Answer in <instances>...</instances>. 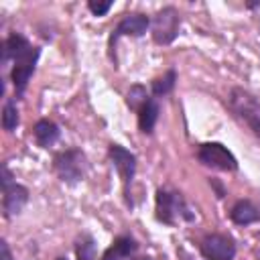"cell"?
I'll list each match as a JSON object with an SVG mask.
<instances>
[{
  "instance_id": "1",
  "label": "cell",
  "mask_w": 260,
  "mask_h": 260,
  "mask_svg": "<svg viewBox=\"0 0 260 260\" xmlns=\"http://www.w3.org/2000/svg\"><path fill=\"white\" fill-rule=\"evenodd\" d=\"M41 57V49L30 45L28 39H24L20 32H12L2 43V65L12 61L10 69V81L14 85L16 98H22L26 91V85L37 69V61Z\"/></svg>"
},
{
  "instance_id": "2",
  "label": "cell",
  "mask_w": 260,
  "mask_h": 260,
  "mask_svg": "<svg viewBox=\"0 0 260 260\" xmlns=\"http://www.w3.org/2000/svg\"><path fill=\"white\" fill-rule=\"evenodd\" d=\"M154 209H156V219L175 225L179 221H193L195 211L187 205L185 197L179 191H169V189H158L156 199H154Z\"/></svg>"
},
{
  "instance_id": "3",
  "label": "cell",
  "mask_w": 260,
  "mask_h": 260,
  "mask_svg": "<svg viewBox=\"0 0 260 260\" xmlns=\"http://www.w3.org/2000/svg\"><path fill=\"white\" fill-rule=\"evenodd\" d=\"M228 106L232 114L242 120L254 132V136L260 138V102L256 100V95L244 87H232L228 95Z\"/></svg>"
},
{
  "instance_id": "4",
  "label": "cell",
  "mask_w": 260,
  "mask_h": 260,
  "mask_svg": "<svg viewBox=\"0 0 260 260\" xmlns=\"http://www.w3.org/2000/svg\"><path fill=\"white\" fill-rule=\"evenodd\" d=\"M53 171L63 183L75 185L87 173V156L79 148H65L53 156Z\"/></svg>"
},
{
  "instance_id": "5",
  "label": "cell",
  "mask_w": 260,
  "mask_h": 260,
  "mask_svg": "<svg viewBox=\"0 0 260 260\" xmlns=\"http://www.w3.org/2000/svg\"><path fill=\"white\" fill-rule=\"evenodd\" d=\"M0 187H2V211H4V217L10 219L24 209L30 193L24 185L14 181V177L6 165L0 167Z\"/></svg>"
},
{
  "instance_id": "6",
  "label": "cell",
  "mask_w": 260,
  "mask_h": 260,
  "mask_svg": "<svg viewBox=\"0 0 260 260\" xmlns=\"http://www.w3.org/2000/svg\"><path fill=\"white\" fill-rule=\"evenodd\" d=\"M181 28V16L175 6H162L150 20L152 41L156 45H171Z\"/></svg>"
},
{
  "instance_id": "7",
  "label": "cell",
  "mask_w": 260,
  "mask_h": 260,
  "mask_svg": "<svg viewBox=\"0 0 260 260\" xmlns=\"http://www.w3.org/2000/svg\"><path fill=\"white\" fill-rule=\"evenodd\" d=\"M108 156H110L114 169L118 171V175H120V179H122L126 203L132 207L130 185H132V179H134V175H136V156H134L130 150H126L124 146H120V144H110V146H108Z\"/></svg>"
},
{
  "instance_id": "8",
  "label": "cell",
  "mask_w": 260,
  "mask_h": 260,
  "mask_svg": "<svg viewBox=\"0 0 260 260\" xmlns=\"http://www.w3.org/2000/svg\"><path fill=\"white\" fill-rule=\"evenodd\" d=\"M197 160L215 171H238L236 156L221 142H205L197 150Z\"/></svg>"
},
{
  "instance_id": "9",
  "label": "cell",
  "mask_w": 260,
  "mask_h": 260,
  "mask_svg": "<svg viewBox=\"0 0 260 260\" xmlns=\"http://www.w3.org/2000/svg\"><path fill=\"white\" fill-rule=\"evenodd\" d=\"M150 28V18L142 12H132V14H126L118 24L116 28L112 30L110 35V41H108V47H110V57L114 59V51H116V45L122 37H142L146 30Z\"/></svg>"
},
{
  "instance_id": "10",
  "label": "cell",
  "mask_w": 260,
  "mask_h": 260,
  "mask_svg": "<svg viewBox=\"0 0 260 260\" xmlns=\"http://www.w3.org/2000/svg\"><path fill=\"white\" fill-rule=\"evenodd\" d=\"M199 252L205 260H234L236 242L228 234H207L199 242Z\"/></svg>"
},
{
  "instance_id": "11",
  "label": "cell",
  "mask_w": 260,
  "mask_h": 260,
  "mask_svg": "<svg viewBox=\"0 0 260 260\" xmlns=\"http://www.w3.org/2000/svg\"><path fill=\"white\" fill-rule=\"evenodd\" d=\"M230 219L234 223H238V225H250V223L260 221V209L250 199H240V201H236L232 205Z\"/></svg>"
},
{
  "instance_id": "12",
  "label": "cell",
  "mask_w": 260,
  "mask_h": 260,
  "mask_svg": "<svg viewBox=\"0 0 260 260\" xmlns=\"http://www.w3.org/2000/svg\"><path fill=\"white\" fill-rule=\"evenodd\" d=\"M138 250V244L132 236H118L114 244L104 252L102 260H128Z\"/></svg>"
},
{
  "instance_id": "13",
  "label": "cell",
  "mask_w": 260,
  "mask_h": 260,
  "mask_svg": "<svg viewBox=\"0 0 260 260\" xmlns=\"http://www.w3.org/2000/svg\"><path fill=\"white\" fill-rule=\"evenodd\" d=\"M59 134H61L59 126H57L53 120H47V118L39 120V122L32 126L35 142H37L41 148H49V146H53V144L59 140Z\"/></svg>"
},
{
  "instance_id": "14",
  "label": "cell",
  "mask_w": 260,
  "mask_h": 260,
  "mask_svg": "<svg viewBox=\"0 0 260 260\" xmlns=\"http://www.w3.org/2000/svg\"><path fill=\"white\" fill-rule=\"evenodd\" d=\"M158 114H160V108L156 104L154 98H148L146 104L138 110V128L142 134H152L154 132V126L158 122Z\"/></svg>"
},
{
  "instance_id": "15",
  "label": "cell",
  "mask_w": 260,
  "mask_h": 260,
  "mask_svg": "<svg viewBox=\"0 0 260 260\" xmlns=\"http://www.w3.org/2000/svg\"><path fill=\"white\" fill-rule=\"evenodd\" d=\"M175 83H177V71L175 69H169L167 73H162L160 77L152 79V95L160 98V95H169L173 89H175Z\"/></svg>"
},
{
  "instance_id": "16",
  "label": "cell",
  "mask_w": 260,
  "mask_h": 260,
  "mask_svg": "<svg viewBox=\"0 0 260 260\" xmlns=\"http://www.w3.org/2000/svg\"><path fill=\"white\" fill-rule=\"evenodd\" d=\"M75 256H77V260H95L98 246H95V240L89 234H81L75 240Z\"/></svg>"
},
{
  "instance_id": "17",
  "label": "cell",
  "mask_w": 260,
  "mask_h": 260,
  "mask_svg": "<svg viewBox=\"0 0 260 260\" xmlns=\"http://www.w3.org/2000/svg\"><path fill=\"white\" fill-rule=\"evenodd\" d=\"M20 118H18V108H16V100L14 98H6L4 108H2V128L6 132H14L18 126Z\"/></svg>"
},
{
  "instance_id": "18",
  "label": "cell",
  "mask_w": 260,
  "mask_h": 260,
  "mask_svg": "<svg viewBox=\"0 0 260 260\" xmlns=\"http://www.w3.org/2000/svg\"><path fill=\"white\" fill-rule=\"evenodd\" d=\"M148 98H150V95L146 93V87L140 85V83H134V85L128 89V93H126V104H128L130 110H136V112H138V110L146 104Z\"/></svg>"
},
{
  "instance_id": "19",
  "label": "cell",
  "mask_w": 260,
  "mask_h": 260,
  "mask_svg": "<svg viewBox=\"0 0 260 260\" xmlns=\"http://www.w3.org/2000/svg\"><path fill=\"white\" fill-rule=\"evenodd\" d=\"M87 8H89V12H91L93 16H104V14L112 8V0H102V2H100V0H98V2H95V0H89V2H87Z\"/></svg>"
},
{
  "instance_id": "20",
  "label": "cell",
  "mask_w": 260,
  "mask_h": 260,
  "mask_svg": "<svg viewBox=\"0 0 260 260\" xmlns=\"http://www.w3.org/2000/svg\"><path fill=\"white\" fill-rule=\"evenodd\" d=\"M0 260H14V256L10 252V246H8V242L4 238L0 240Z\"/></svg>"
},
{
  "instance_id": "21",
  "label": "cell",
  "mask_w": 260,
  "mask_h": 260,
  "mask_svg": "<svg viewBox=\"0 0 260 260\" xmlns=\"http://www.w3.org/2000/svg\"><path fill=\"white\" fill-rule=\"evenodd\" d=\"M209 183H211V185L217 189V197H223V189H221V185H219L215 179H209Z\"/></svg>"
},
{
  "instance_id": "22",
  "label": "cell",
  "mask_w": 260,
  "mask_h": 260,
  "mask_svg": "<svg viewBox=\"0 0 260 260\" xmlns=\"http://www.w3.org/2000/svg\"><path fill=\"white\" fill-rule=\"evenodd\" d=\"M246 6H248V8H260V2H248Z\"/></svg>"
},
{
  "instance_id": "23",
  "label": "cell",
  "mask_w": 260,
  "mask_h": 260,
  "mask_svg": "<svg viewBox=\"0 0 260 260\" xmlns=\"http://www.w3.org/2000/svg\"><path fill=\"white\" fill-rule=\"evenodd\" d=\"M57 260H69V258H65V256H61V258H57Z\"/></svg>"
},
{
  "instance_id": "24",
  "label": "cell",
  "mask_w": 260,
  "mask_h": 260,
  "mask_svg": "<svg viewBox=\"0 0 260 260\" xmlns=\"http://www.w3.org/2000/svg\"><path fill=\"white\" fill-rule=\"evenodd\" d=\"M140 260H150V258H140Z\"/></svg>"
},
{
  "instance_id": "25",
  "label": "cell",
  "mask_w": 260,
  "mask_h": 260,
  "mask_svg": "<svg viewBox=\"0 0 260 260\" xmlns=\"http://www.w3.org/2000/svg\"><path fill=\"white\" fill-rule=\"evenodd\" d=\"M185 260H189V258H185Z\"/></svg>"
}]
</instances>
